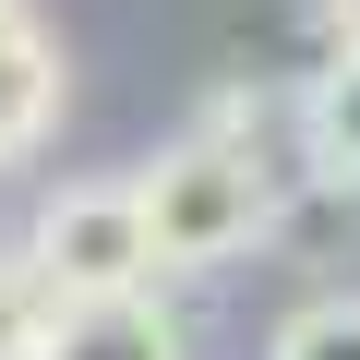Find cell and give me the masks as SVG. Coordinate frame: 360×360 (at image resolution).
<instances>
[{"mask_svg":"<svg viewBox=\"0 0 360 360\" xmlns=\"http://www.w3.org/2000/svg\"><path fill=\"white\" fill-rule=\"evenodd\" d=\"M144 229H156V264H229L276 229V180L229 144V132H193L180 156H156L144 180Z\"/></svg>","mask_w":360,"mask_h":360,"instance_id":"cell-1","label":"cell"},{"mask_svg":"<svg viewBox=\"0 0 360 360\" xmlns=\"http://www.w3.org/2000/svg\"><path fill=\"white\" fill-rule=\"evenodd\" d=\"M37 288L49 300H108V288H144L156 276V229H144V193L132 180H84L37 217Z\"/></svg>","mask_w":360,"mask_h":360,"instance_id":"cell-2","label":"cell"},{"mask_svg":"<svg viewBox=\"0 0 360 360\" xmlns=\"http://www.w3.org/2000/svg\"><path fill=\"white\" fill-rule=\"evenodd\" d=\"M37 360H180V324H168V300H144V288H108V300H49Z\"/></svg>","mask_w":360,"mask_h":360,"instance_id":"cell-3","label":"cell"},{"mask_svg":"<svg viewBox=\"0 0 360 360\" xmlns=\"http://www.w3.org/2000/svg\"><path fill=\"white\" fill-rule=\"evenodd\" d=\"M49 120H60V49L37 37V13L13 0V13H0V168H13Z\"/></svg>","mask_w":360,"mask_h":360,"instance_id":"cell-4","label":"cell"},{"mask_svg":"<svg viewBox=\"0 0 360 360\" xmlns=\"http://www.w3.org/2000/svg\"><path fill=\"white\" fill-rule=\"evenodd\" d=\"M300 132H312V168L324 180H360V49H336L300 84Z\"/></svg>","mask_w":360,"mask_h":360,"instance_id":"cell-5","label":"cell"},{"mask_svg":"<svg viewBox=\"0 0 360 360\" xmlns=\"http://www.w3.org/2000/svg\"><path fill=\"white\" fill-rule=\"evenodd\" d=\"M264 360H360V288L300 300V312L276 324V348H264Z\"/></svg>","mask_w":360,"mask_h":360,"instance_id":"cell-6","label":"cell"},{"mask_svg":"<svg viewBox=\"0 0 360 360\" xmlns=\"http://www.w3.org/2000/svg\"><path fill=\"white\" fill-rule=\"evenodd\" d=\"M37 336H49V288H37V264L0 252V360H37Z\"/></svg>","mask_w":360,"mask_h":360,"instance_id":"cell-7","label":"cell"},{"mask_svg":"<svg viewBox=\"0 0 360 360\" xmlns=\"http://www.w3.org/2000/svg\"><path fill=\"white\" fill-rule=\"evenodd\" d=\"M0 13H13V0H0Z\"/></svg>","mask_w":360,"mask_h":360,"instance_id":"cell-8","label":"cell"}]
</instances>
